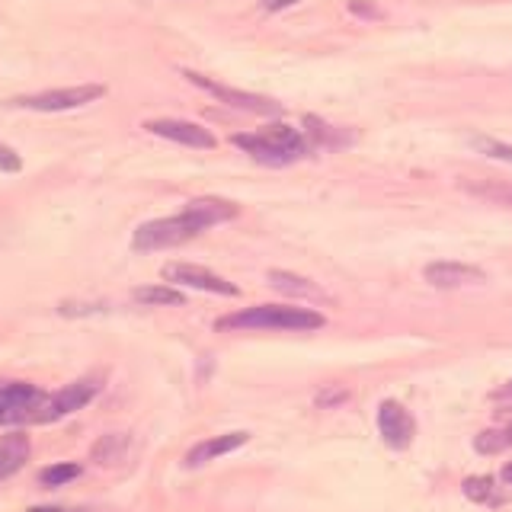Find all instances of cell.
<instances>
[{"instance_id":"1","label":"cell","mask_w":512,"mask_h":512,"mask_svg":"<svg viewBox=\"0 0 512 512\" xmlns=\"http://www.w3.org/2000/svg\"><path fill=\"white\" fill-rule=\"evenodd\" d=\"M327 320L311 308H298V304H256V308H244L237 314H228L218 320V330H292V333H308L320 330Z\"/></svg>"},{"instance_id":"2","label":"cell","mask_w":512,"mask_h":512,"mask_svg":"<svg viewBox=\"0 0 512 512\" xmlns=\"http://www.w3.org/2000/svg\"><path fill=\"white\" fill-rule=\"evenodd\" d=\"M202 231L192 224V218L186 212L173 215V218H157V221H148L141 224L132 237V247L138 253H151V250H167V247H180L186 240L199 237Z\"/></svg>"},{"instance_id":"3","label":"cell","mask_w":512,"mask_h":512,"mask_svg":"<svg viewBox=\"0 0 512 512\" xmlns=\"http://www.w3.org/2000/svg\"><path fill=\"white\" fill-rule=\"evenodd\" d=\"M100 96H106L103 84H80V87H61V90H42L32 96H16V100H10V106L32 109V112H68V109L96 103Z\"/></svg>"},{"instance_id":"4","label":"cell","mask_w":512,"mask_h":512,"mask_svg":"<svg viewBox=\"0 0 512 512\" xmlns=\"http://www.w3.org/2000/svg\"><path fill=\"white\" fill-rule=\"evenodd\" d=\"M45 397L36 384L29 381H10L0 384V426H16L26 420H36Z\"/></svg>"},{"instance_id":"5","label":"cell","mask_w":512,"mask_h":512,"mask_svg":"<svg viewBox=\"0 0 512 512\" xmlns=\"http://www.w3.org/2000/svg\"><path fill=\"white\" fill-rule=\"evenodd\" d=\"M100 388H103L100 378H80V381L64 384L61 391H55L52 397H45L36 423H55V420H64V416L77 413V410H84L90 400L100 394Z\"/></svg>"},{"instance_id":"6","label":"cell","mask_w":512,"mask_h":512,"mask_svg":"<svg viewBox=\"0 0 512 512\" xmlns=\"http://www.w3.org/2000/svg\"><path fill=\"white\" fill-rule=\"evenodd\" d=\"M186 77L192 80L196 87H202L205 93H212L215 100L228 103L234 109H244V112H256V116H279L282 106L276 100H269V96H256V93H247V90H234V87H224L218 80H208L196 71H186Z\"/></svg>"},{"instance_id":"7","label":"cell","mask_w":512,"mask_h":512,"mask_svg":"<svg viewBox=\"0 0 512 512\" xmlns=\"http://www.w3.org/2000/svg\"><path fill=\"white\" fill-rule=\"evenodd\" d=\"M164 279L170 285H183V288H196V292H212L224 298H237L240 288L228 279H221L218 272L205 269V266H192V263H170L164 266Z\"/></svg>"},{"instance_id":"8","label":"cell","mask_w":512,"mask_h":512,"mask_svg":"<svg viewBox=\"0 0 512 512\" xmlns=\"http://www.w3.org/2000/svg\"><path fill=\"white\" fill-rule=\"evenodd\" d=\"M378 432H381L384 445L394 448V452H404L416 436V420L404 404H397V400H384V404L378 407Z\"/></svg>"},{"instance_id":"9","label":"cell","mask_w":512,"mask_h":512,"mask_svg":"<svg viewBox=\"0 0 512 512\" xmlns=\"http://www.w3.org/2000/svg\"><path fill=\"white\" fill-rule=\"evenodd\" d=\"M144 128L157 138H167V141L186 144V148H199V151H212L218 144L208 128L186 122V119H151V122H144Z\"/></svg>"},{"instance_id":"10","label":"cell","mask_w":512,"mask_h":512,"mask_svg":"<svg viewBox=\"0 0 512 512\" xmlns=\"http://www.w3.org/2000/svg\"><path fill=\"white\" fill-rule=\"evenodd\" d=\"M423 279L432 288H464V285H480L487 279V272L477 266H468V263L442 260V263H429L423 269Z\"/></svg>"},{"instance_id":"11","label":"cell","mask_w":512,"mask_h":512,"mask_svg":"<svg viewBox=\"0 0 512 512\" xmlns=\"http://www.w3.org/2000/svg\"><path fill=\"white\" fill-rule=\"evenodd\" d=\"M250 442V432H224V436H212L199 445H192L186 452V468H202V464L215 461L221 455H231L237 448H244Z\"/></svg>"},{"instance_id":"12","label":"cell","mask_w":512,"mask_h":512,"mask_svg":"<svg viewBox=\"0 0 512 512\" xmlns=\"http://www.w3.org/2000/svg\"><path fill=\"white\" fill-rule=\"evenodd\" d=\"M183 212L192 218V224H196L199 231H208V228H215V224H224V221H231L237 218L240 208L228 199H215V196H202V199H192Z\"/></svg>"},{"instance_id":"13","label":"cell","mask_w":512,"mask_h":512,"mask_svg":"<svg viewBox=\"0 0 512 512\" xmlns=\"http://www.w3.org/2000/svg\"><path fill=\"white\" fill-rule=\"evenodd\" d=\"M269 285L276 288V292H282L288 298H298V301H324L327 298L311 279L295 276V272H285V269H272L269 272Z\"/></svg>"},{"instance_id":"14","label":"cell","mask_w":512,"mask_h":512,"mask_svg":"<svg viewBox=\"0 0 512 512\" xmlns=\"http://www.w3.org/2000/svg\"><path fill=\"white\" fill-rule=\"evenodd\" d=\"M29 452H32V445L26 432H10V436L0 439V480H7L20 471L29 461Z\"/></svg>"},{"instance_id":"15","label":"cell","mask_w":512,"mask_h":512,"mask_svg":"<svg viewBox=\"0 0 512 512\" xmlns=\"http://www.w3.org/2000/svg\"><path fill=\"white\" fill-rule=\"evenodd\" d=\"M234 144H237L240 151H247L253 160L266 164V167H285V164H292V160H288L263 132H256V135H234Z\"/></svg>"},{"instance_id":"16","label":"cell","mask_w":512,"mask_h":512,"mask_svg":"<svg viewBox=\"0 0 512 512\" xmlns=\"http://www.w3.org/2000/svg\"><path fill=\"white\" fill-rule=\"evenodd\" d=\"M263 135L276 144V148L288 157V160H298V157H308L311 154V144H308V138H304L298 128H292V125H282V122H276V125H269V128H263Z\"/></svg>"},{"instance_id":"17","label":"cell","mask_w":512,"mask_h":512,"mask_svg":"<svg viewBox=\"0 0 512 512\" xmlns=\"http://www.w3.org/2000/svg\"><path fill=\"white\" fill-rule=\"evenodd\" d=\"M132 298L138 304H148V308H183L186 304V295L173 285H144L135 288Z\"/></svg>"},{"instance_id":"18","label":"cell","mask_w":512,"mask_h":512,"mask_svg":"<svg viewBox=\"0 0 512 512\" xmlns=\"http://www.w3.org/2000/svg\"><path fill=\"white\" fill-rule=\"evenodd\" d=\"M461 490H464V496L468 500H474V503H484V506H500L506 496L500 493V487H496V480L493 477H487V474H480V477H468L461 484Z\"/></svg>"},{"instance_id":"19","label":"cell","mask_w":512,"mask_h":512,"mask_svg":"<svg viewBox=\"0 0 512 512\" xmlns=\"http://www.w3.org/2000/svg\"><path fill=\"white\" fill-rule=\"evenodd\" d=\"M464 189H468L471 196H477V199H487L493 205H509L512 208V183L484 180V183H464Z\"/></svg>"},{"instance_id":"20","label":"cell","mask_w":512,"mask_h":512,"mask_svg":"<svg viewBox=\"0 0 512 512\" xmlns=\"http://www.w3.org/2000/svg\"><path fill=\"white\" fill-rule=\"evenodd\" d=\"M80 471H84L80 464H74V461H61V464H52V468H45V471L39 474V484L48 487V490H55V487H64V484H71V480H77Z\"/></svg>"},{"instance_id":"21","label":"cell","mask_w":512,"mask_h":512,"mask_svg":"<svg viewBox=\"0 0 512 512\" xmlns=\"http://www.w3.org/2000/svg\"><path fill=\"white\" fill-rule=\"evenodd\" d=\"M125 445H128V439L119 436V432H112V436H103L100 442L93 445V458H96V464H116V461L125 455Z\"/></svg>"},{"instance_id":"22","label":"cell","mask_w":512,"mask_h":512,"mask_svg":"<svg viewBox=\"0 0 512 512\" xmlns=\"http://www.w3.org/2000/svg\"><path fill=\"white\" fill-rule=\"evenodd\" d=\"M509 445H512V439H509L506 429H487V432H480V436L474 439V448L480 455H500V452H506Z\"/></svg>"},{"instance_id":"23","label":"cell","mask_w":512,"mask_h":512,"mask_svg":"<svg viewBox=\"0 0 512 512\" xmlns=\"http://www.w3.org/2000/svg\"><path fill=\"white\" fill-rule=\"evenodd\" d=\"M474 148H477V151H484L487 157H496V160H509V164H512V144L493 141V138H474Z\"/></svg>"},{"instance_id":"24","label":"cell","mask_w":512,"mask_h":512,"mask_svg":"<svg viewBox=\"0 0 512 512\" xmlns=\"http://www.w3.org/2000/svg\"><path fill=\"white\" fill-rule=\"evenodd\" d=\"M0 170H4V173H20L23 170L20 154H16L10 144H4V141H0Z\"/></svg>"},{"instance_id":"25","label":"cell","mask_w":512,"mask_h":512,"mask_svg":"<svg viewBox=\"0 0 512 512\" xmlns=\"http://www.w3.org/2000/svg\"><path fill=\"white\" fill-rule=\"evenodd\" d=\"M308 132L314 135V141H324V144H336V141H340V138H336V132H333V128L330 125H324V122H317V119H308Z\"/></svg>"},{"instance_id":"26","label":"cell","mask_w":512,"mask_h":512,"mask_svg":"<svg viewBox=\"0 0 512 512\" xmlns=\"http://www.w3.org/2000/svg\"><path fill=\"white\" fill-rule=\"evenodd\" d=\"M346 397H349L346 391H330V394H320L317 404L320 407H333V404H340V400H346Z\"/></svg>"},{"instance_id":"27","label":"cell","mask_w":512,"mask_h":512,"mask_svg":"<svg viewBox=\"0 0 512 512\" xmlns=\"http://www.w3.org/2000/svg\"><path fill=\"white\" fill-rule=\"evenodd\" d=\"M29 512H100V509H64V506H32Z\"/></svg>"},{"instance_id":"28","label":"cell","mask_w":512,"mask_h":512,"mask_svg":"<svg viewBox=\"0 0 512 512\" xmlns=\"http://www.w3.org/2000/svg\"><path fill=\"white\" fill-rule=\"evenodd\" d=\"M292 4H298V0H263L266 10H285V7H292Z\"/></svg>"},{"instance_id":"29","label":"cell","mask_w":512,"mask_h":512,"mask_svg":"<svg viewBox=\"0 0 512 512\" xmlns=\"http://www.w3.org/2000/svg\"><path fill=\"white\" fill-rule=\"evenodd\" d=\"M349 10H352V13H362V16H372V20H375V16H381L375 7H362V4H349Z\"/></svg>"},{"instance_id":"30","label":"cell","mask_w":512,"mask_h":512,"mask_svg":"<svg viewBox=\"0 0 512 512\" xmlns=\"http://www.w3.org/2000/svg\"><path fill=\"white\" fill-rule=\"evenodd\" d=\"M500 477H503V484H509V487H512V461L506 464V468H503V474H500Z\"/></svg>"},{"instance_id":"31","label":"cell","mask_w":512,"mask_h":512,"mask_svg":"<svg viewBox=\"0 0 512 512\" xmlns=\"http://www.w3.org/2000/svg\"><path fill=\"white\" fill-rule=\"evenodd\" d=\"M506 432H509V439H512V426H509V429H506Z\"/></svg>"},{"instance_id":"32","label":"cell","mask_w":512,"mask_h":512,"mask_svg":"<svg viewBox=\"0 0 512 512\" xmlns=\"http://www.w3.org/2000/svg\"><path fill=\"white\" fill-rule=\"evenodd\" d=\"M509 394H512V381H509Z\"/></svg>"}]
</instances>
